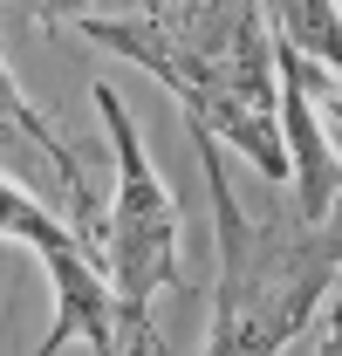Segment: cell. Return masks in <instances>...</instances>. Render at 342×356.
I'll list each match as a JSON object with an SVG mask.
<instances>
[{
  "label": "cell",
  "mask_w": 342,
  "mask_h": 356,
  "mask_svg": "<svg viewBox=\"0 0 342 356\" xmlns=\"http://www.w3.org/2000/svg\"><path fill=\"white\" fill-rule=\"evenodd\" d=\"M96 48L137 62L213 144H233L260 178H288L274 124V55L260 0H151L137 14H76Z\"/></svg>",
  "instance_id": "obj_1"
},
{
  "label": "cell",
  "mask_w": 342,
  "mask_h": 356,
  "mask_svg": "<svg viewBox=\"0 0 342 356\" xmlns=\"http://www.w3.org/2000/svg\"><path fill=\"white\" fill-rule=\"evenodd\" d=\"M96 117H103L110 151H117V192H110L103 233H96V261H103V281L117 295V350H158L151 295L185 288V267H178V199L165 192V178L151 172V151H144L124 96L110 83H96Z\"/></svg>",
  "instance_id": "obj_2"
},
{
  "label": "cell",
  "mask_w": 342,
  "mask_h": 356,
  "mask_svg": "<svg viewBox=\"0 0 342 356\" xmlns=\"http://www.w3.org/2000/svg\"><path fill=\"white\" fill-rule=\"evenodd\" d=\"M267 55H274V124H281V151H288V178H295L301 199V226L336 220V144L315 124V89L336 103V69L329 62H308L301 48H288L267 28Z\"/></svg>",
  "instance_id": "obj_3"
},
{
  "label": "cell",
  "mask_w": 342,
  "mask_h": 356,
  "mask_svg": "<svg viewBox=\"0 0 342 356\" xmlns=\"http://www.w3.org/2000/svg\"><path fill=\"white\" fill-rule=\"evenodd\" d=\"M0 172H48V178H55L62 199H69V213H76V240H83V254L96 261L103 213H96V199H89V178H83V165H76V151L48 131L42 110L21 96L14 69H7V55H0ZM96 267H103V261H96Z\"/></svg>",
  "instance_id": "obj_4"
},
{
  "label": "cell",
  "mask_w": 342,
  "mask_h": 356,
  "mask_svg": "<svg viewBox=\"0 0 342 356\" xmlns=\"http://www.w3.org/2000/svg\"><path fill=\"white\" fill-rule=\"evenodd\" d=\"M48 288H55V329L42 336V356L69 350V343H89L96 356L117 350V295L103 281V267L89 261L83 247H48Z\"/></svg>",
  "instance_id": "obj_5"
},
{
  "label": "cell",
  "mask_w": 342,
  "mask_h": 356,
  "mask_svg": "<svg viewBox=\"0 0 342 356\" xmlns=\"http://www.w3.org/2000/svg\"><path fill=\"white\" fill-rule=\"evenodd\" d=\"M267 28L288 48H301L308 62H329L336 69V42H342L336 0H267Z\"/></svg>",
  "instance_id": "obj_6"
},
{
  "label": "cell",
  "mask_w": 342,
  "mask_h": 356,
  "mask_svg": "<svg viewBox=\"0 0 342 356\" xmlns=\"http://www.w3.org/2000/svg\"><path fill=\"white\" fill-rule=\"evenodd\" d=\"M0 240L48 254V247H69V240H76V226H69V220H55L42 199L28 192V185H14V178L0 172ZM76 247H83V240H76Z\"/></svg>",
  "instance_id": "obj_7"
},
{
  "label": "cell",
  "mask_w": 342,
  "mask_h": 356,
  "mask_svg": "<svg viewBox=\"0 0 342 356\" xmlns=\"http://www.w3.org/2000/svg\"><path fill=\"white\" fill-rule=\"evenodd\" d=\"M21 7H28L35 21H76V14H89V7H96V0H21Z\"/></svg>",
  "instance_id": "obj_8"
}]
</instances>
